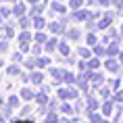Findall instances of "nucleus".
Segmentation results:
<instances>
[{"label":"nucleus","instance_id":"nucleus-1","mask_svg":"<svg viewBox=\"0 0 123 123\" xmlns=\"http://www.w3.org/2000/svg\"><path fill=\"white\" fill-rule=\"evenodd\" d=\"M104 67H106L111 73H115V75H119V71H121V63H117L115 56H109V58H106V61H104Z\"/></svg>","mask_w":123,"mask_h":123},{"label":"nucleus","instance_id":"nucleus-2","mask_svg":"<svg viewBox=\"0 0 123 123\" xmlns=\"http://www.w3.org/2000/svg\"><path fill=\"white\" fill-rule=\"evenodd\" d=\"M75 84H77L79 90L88 92V90H90V77H88V73L81 71V75H77V79H75Z\"/></svg>","mask_w":123,"mask_h":123},{"label":"nucleus","instance_id":"nucleus-3","mask_svg":"<svg viewBox=\"0 0 123 123\" xmlns=\"http://www.w3.org/2000/svg\"><path fill=\"white\" fill-rule=\"evenodd\" d=\"M88 77H90V81H92L94 86H96V88H98V86H102V84H104V75H102V73H98L96 69H92V71H88Z\"/></svg>","mask_w":123,"mask_h":123},{"label":"nucleus","instance_id":"nucleus-4","mask_svg":"<svg viewBox=\"0 0 123 123\" xmlns=\"http://www.w3.org/2000/svg\"><path fill=\"white\" fill-rule=\"evenodd\" d=\"M50 77H52V84L58 86L63 81V77H65V71L63 69H50Z\"/></svg>","mask_w":123,"mask_h":123},{"label":"nucleus","instance_id":"nucleus-5","mask_svg":"<svg viewBox=\"0 0 123 123\" xmlns=\"http://www.w3.org/2000/svg\"><path fill=\"white\" fill-rule=\"evenodd\" d=\"M48 29H50V33H65V25L61 23V21H52V23H48Z\"/></svg>","mask_w":123,"mask_h":123},{"label":"nucleus","instance_id":"nucleus-6","mask_svg":"<svg viewBox=\"0 0 123 123\" xmlns=\"http://www.w3.org/2000/svg\"><path fill=\"white\" fill-rule=\"evenodd\" d=\"M106 54H109V56H119V42H117V40L109 42V48H106Z\"/></svg>","mask_w":123,"mask_h":123},{"label":"nucleus","instance_id":"nucleus-7","mask_svg":"<svg viewBox=\"0 0 123 123\" xmlns=\"http://www.w3.org/2000/svg\"><path fill=\"white\" fill-rule=\"evenodd\" d=\"M36 102H38L40 106H48V102H50V98L46 96V92L42 90V92H38V94H36Z\"/></svg>","mask_w":123,"mask_h":123},{"label":"nucleus","instance_id":"nucleus-8","mask_svg":"<svg viewBox=\"0 0 123 123\" xmlns=\"http://www.w3.org/2000/svg\"><path fill=\"white\" fill-rule=\"evenodd\" d=\"M86 100H88V111H96V109H98V98H96V94H88Z\"/></svg>","mask_w":123,"mask_h":123},{"label":"nucleus","instance_id":"nucleus-9","mask_svg":"<svg viewBox=\"0 0 123 123\" xmlns=\"http://www.w3.org/2000/svg\"><path fill=\"white\" fill-rule=\"evenodd\" d=\"M46 8V2H38V4H31V11H29V17H36V15H42V11Z\"/></svg>","mask_w":123,"mask_h":123},{"label":"nucleus","instance_id":"nucleus-10","mask_svg":"<svg viewBox=\"0 0 123 123\" xmlns=\"http://www.w3.org/2000/svg\"><path fill=\"white\" fill-rule=\"evenodd\" d=\"M56 48H58V40H56V38H50V40L44 44V50L48 52V54H50V52H54Z\"/></svg>","mask_w":123,"mask_h":123},{"label":"nucleus","instance_id":"nucleus-11","mask_svg":"<svg viewBox=\"0 0 123 123\" xmlns=\"http://www.w3.org/2000/svg\"><path fill=\"white\" fill-rule=\"evenodd\" d=\"M56 96L61 98V100H73L71 98V88H58Z\"/></svg>","mask_w":123,"mask_h":123},{"label":"nucleus","instance_id":"nucleus-12","mask_svg":"<svg viewBox=\"0 0 123 123\" xmlns=\"http://www.w3.org/2000/svg\"><path fill=\"white\" fill-rule=\"evenodd\" d=\"M13 15L19 19V17H23L25 15V4L23 2H15V6H13Z\"/></svg>","mask_w":123,"mask_h":123},{"label":"nucleus","instance_id":"nucleus-13","mask_svg":"<svg viewBox=\"0 0 123 123\" xmlns=\"http://www.w3.org/2000/svg\"><path fill=\"white\" fill-rule=\"evenodd\" d=\"M31 25L36 27V29H44L46 27V21L40 17V15H36V17H31Z\"/></svg>","mask_w":123,"mask_h":123},{"label":"nucleus","instance_id":"nucleus-14","mask_svg":"<svg viewBox=\"0 0 123 123\" xmlns=\"http://www.w3.org/2000/svg\"><path fill=\"white\" fill-rule=\"evenodd\" d=\"M19 96L23 98V100H33V98H36V94H33V90H31V88H23Z\"/></svg>","mask_w":123,"mask_h":123},{"label":"nucleus","instance_id":"nucleus-15","mask_svg":"<svg viewBox=\"0 0 123 123\" xmlns=\"http://www.w3.org/2000/svg\"><path fill=\"white\" fill-rule=\"evenodd\" d=\"M113 102H115V100H113ZM113 102L106 100V102L102 104V115H104V117H111V115H113Z\"/></svg>","mask_w":123,"mask_h":123},{"label":"nucleus","instance_id":"nucleus-16","mask_svg":"<svg viewBox=\"0 0 123 123\" xmlns=\"http://www.w3.org/2000/svg\"><path fill=\"white\" fill-rule=\"evenodd\" d=\"M42 79H44V75L40 71H31V84L33 86H42Z\"/></svg>","mask_w":123,"mask_h":123},{"label":"nucleus","instance_id":"nucleus-17","mask_svg":"<svg viewBox=\"0 0 123 123\" xmlns=\"http://www.w3.org/2000/svg\"><path fill=\"white\" fill-rule=\"evenodd\" d=\"M58 52H61L63 56H69V52H71V48H69V44H67L65 40H63V42H58Z\"/></svg>","mask_w":123,"mask_h":123},{"label":"nucleus","instance_id":"nucleus-18","mask_svg":"<svg viewBox=\"0 0 123 123\" xmlns=\"http://www.w3.org/2000/svg\"><path fill=\"white\" fill-rule=\"evenodd\" d=\"M50 11H54V13H61V15H65L67 13V8L61 4V2H50Z\"/></svg>","mask_w":123,"mask_h":123},{"label":"nucleus","instance_id":"nucleus-19","mask_svg":"<svg viewBox=\"0 0 123 123\" xmlns=\"http://www.w3.org/2000/svg\"><path fill=\"white\" fill-rule=\"evenodd\" d=\"M96 90H98V94H100V98H102V100H109V96H111V90L106 88V86H98Z\"/></svg>","mask_w":123,"mask_h":123},{"label":"nucleus","instance_id":"nucleus-20","mask_svg":"<svg viewBox=\"0 0 123 123\" xmlns=\"http://www.w3.org/2000/svg\"><path fill=\"white\" fill-rule=\"evenodd\" d=\"M48 58L46 56H36V69H44V67H48Z\"/></svg>","mask_w":123,"mask_h":123},{"label":"nucleus","instance_id":"nucleus-21","mask_svg":"<svg viewBox=\"0 0 123 123\" xmlns=\"http://www.w3.org/2000/svg\"><path fill=\"white\" fill-rule=\"evenodd\" d=\"M88 119H90V123H100V113H96V111H88Z\"/></svg>","mask_w":123,"mask_h":123},{"label":"nucleus","instance_id":"nucleus-22","mask_svg":"<svg viewBox=\"0 0 123 123\" xmlns=\"http://www.w3.org/2000/svg\"><path fill=\"white\" fill-rule=\"evenodd\" d=\"M61 113H65V115H73V113H75V106L63 102V104H61Z\"/></svg>","mask_w":123,"mask_h":123},{"label":"nucleus","instance_id":"nucleus-23","mask_svg":"<svg viewBox=\"0 0 123 123\" xmlns=\"http://www.w3.org/2000/svg\"><path fill=\"white\" fill-rule=\"evenodd\" d=\"M65 36H67L69 40H73V42H75V40H79V29H67Z\"/></svg>","mask_w":123,"mask_h":123},{"label":"nucleus","instance_id":"nucleus-24","mask_svg":"<svg viewBox=\"0 0 123 123\" xmlns=\"http://www.w3.org/2000/svg\"><path fill=\"white\" fill-rule=\"evenodd\" d=\"M58 121H61V117H58L56 113H48L46 119H44V123H58Z\"/></svg>","mask_w":123,"mask_h":123},{"label":"nucleus","instance_id":"nucleus-25","mask_svg":"<svg viewBox=\"0 0 123 123\" xmlns=\"http://www.w3.org/2000/svg\"><path fill=\"white\" fill-rule=\"evenodd\" d=\"M77 67H79V71H84V73L92 71V67H90V61H79V63H77Z\"/></svg>","mask_w":123,"mask_h":123},{"label":"nucleus","instance_id":"nucleus-26","mask_svg":"<svg viewBox=\"0 0 123 123\" xmlns=\"http://www.w3.org/2000/svg\"><path fill=\"white\" fill-rule=\"evenodd\" d=\"M75 79H77V77H75V75H73L71 71H65V77H63V81H65L67 86H71L73 81H75Z\"/></svg>","mask_w":123,"mask_h":123},{"label":"nucleus","instance_id":"nucleus-27","mask_svg":"<svg viewBox=\"0 0 123 123\" xmlns=\"http://www.w3.org/2000/svg\"><path fill=\"white\" fill-rule=\"evenodd\" d=\"M94 54H96V56H104V54H106V48H104L102 44H96L94 46Z\"/></svg>","mask_w":123,"mask_h":123},{"label":"nucleus","instance_id":"nucleus-28","mask_svg":"<svg viewBox=\"0 0 123 123\" xmlns=\"http://www.w3.org/2000/svg\"><path fill=\"white\" fill-rule=\"evenodd\" d=\"M19 25L23 27V29H27V27L31 25V17H29V19H27V17H19Z\"/></svg>","mask_w":123,"mask_h":123},{"label":"nucleus","instance_id":"nucleus-29","mask_svg":"<svg viewBox=\"0 0 123 123\" xmlns=\"http://www.w3.org/2000/svg\"><path fill=\"white\" fill-rule=\"evenodd\" d=\"M36 42H40V44H46V42H48V38H46V33H44V31H40V29H38V33H36Z\"/></svg>","mask_w":123,"mask_h":123},{"label":"nucleus","instance_id":"nucleus-30","mask_svg":"<svg viewBox=\"0 0 123 123\" xmlns=\"http://www.w3.org/2000/svg\"><path fill=\"white\" fill-rule=\"evenodd\" d=\"M86 42H88L90 46H96V44H98V38L94 36V31H90V33H88V38H86Z\"/></svg>","mask_w":123,"mask_h":123},{"label":"nucleus","instance_id":"nucleus-31","mask_svg":"<svg viewBox=\"0 0 123 123\" xmlns=\"http://www.w3.org/2000/svg\"><path fill=\"white\" fill-rule=\"evenodd\" d=\"M6 73L8 75H21V69H19V65H11L6 69Z\"/></svg>","mask_w":123,"mask_h":123},{"label":"nucleus","instance_id":"nucleus-32","mask_svg":"<svg viewBox=\"0 0 123 123\" xmlns=\"http://www.w3.org/2000/svg\"><path fill=\"white\" fill-rule=\"evenodd\" d=\"M11 111H13V106H11V104H2V117H4V119H8V117H11Z\"/></svg>","mask_w":123,"mask_h":123},{"label":"nucleus","instance_id":"nucleus-33","mask_svg":"<svg viewBox=\"0 0 123 123\" xmlns=\"http://www.w3.org/2000/svg\"><path fill=\"white\" fill-rule=\"evenodd\" d=\"M23 63H25V69H33V67H36V56L31 54V56L27 58V61H23Z\"/></svg>","mask_w":123,"mask_h":123},{"label":"nucleus","instance_id":"nucleus-34","mask_svg":"<svg viewBox=\"0 0 123 123\" xmlns=\"http://www.w3.org/2000/svg\"><path fill=\"white\" fill-rule=\"evenodd\" d=\"M88 4H100V6L106 8V6L111 4V0H88Z\"/></svg>","mask_w":123,"mask_h":123},{"label":"nucleus","instance_id":"nucleus-35","mask_svg":"<svg viewBox=\"0 0 123 123\" xmlns=\"http://www.w3.org/2000/svg\"><path fill=\"white\" fill-rule=\"evenodd\" d=\"M77 54H79V56H81V58H90V50H88V48H84V46H79Z\"/></svg>","mask_w":123,"mask_h":123},{"label":"nucleus","instance_id":"nucleus-36","mask_svg":"<svg viewBox=\"0 0 123 123\" xmlns=\"http://www.w3.org/2000/svg\"><path fill=\"white\" fill-rule=\"evenodd\" d=\"M15 36V31H13V25H4V38H13Z\"/></svg>","mask_w":123,"mask_h":123},{"label":"nucleus","instance_id":"nucleus-37","mask_svg":"<svg viewBox=\"0 0 123 123\" xmlns=\"http://www.w3.org/2000/svg\"><path fill=\"white\" fill-rule=\"evenodd\" d=\"M29 40H31V33L29 31H21L19 33V42H29Z\"/></svg>","mask_w":123,"mask_h":123},{"label":"nucleus","instance_id":"nucleus-38","mask_svg":"<svg viewBox=\"0 0 123 123\" xmlns=\"http://www.w3.org/2000/svg\"><path fill=\"white\" fill-rule=\"evenodd\" d=\"M31 54H33V56H40V54H42V46H40V42L31 46Z\"/></svg>","mask_w":123,"mask_h":123},{"label":"nucleus","instance_id":"nucleus-39","mask_svg":"<svg viewBox=\"0 0 123 123\" xmlns=\"http://www.w3.org/2000/svg\"><path fill=\"white\" fill-rule=\"evenodd\" d=\"M113 100H115L117 104H123V90H117V94L113 96Z\"/></svg>","mask_w":123,"mask_h":123},{"label":"nucleus","instance_id":"nucleus-40","mask_svg":"<svg viewBox=\"0 0 123 123\" xmlns=\"http://www.w3.org/2000/svg\"><path fill=\"white\" fill-rule=\"evenodd\" d=\"M81 4H84V0H71V2H69V6H71L73 11H77V8H81Z\"/></svg>","mask_w":123,"mask_h":123},{"label":"nucleus","instance_id":"nucleus-41","mask_svg":"<svg viewBox=\"0 0 123 123\" xmlns=\"http://www.w3.org/2000/svg\"><path fill=\"white\" fill-rule=\"evenodd\" d=\"M19 50H21V52H29V50H31L29 42H19Z\"/></svg>","mask_w":123,"mask_h":123},{"label":"nucleus","instance_id":"nucleus-42","mask_svg":"<svg viewBox=\"0 0 123 123\" xmlns=\"http://www.w3.org/2000/svg\"><path fill=\"white\" fill-rule=\"evenodd\" d=\"M8 104H11L13 109H17V106H19V98H17V96H11V98H8Z\"/></svg>","mask_w":123,"mask_h":123},{"label":"nucleus","instance_id":"nucleus-43","mask_svg":"<svg viewBox=\"0 0 123 123\" xmlns=\"http://www.w3.org/2000/svg\"><path fill=\"white\" fill-rule=\"evenodd\" d=\"M13 61H15V63H23V52H15V54H13Z\"/></svg>","mask_w":123,"mask_h":123},{"label":"nucleus","instance_id":"nucleus-44","mask_svg":"<svg viewBox=\"0 0 123 123\" xmlns=\"http://www.w3.org/2000/svg\"><path fill=\"white\" fill-rule=\"evenodd\" d=\"M90 67H92V69H98V67H100V58H90Z\"/></svg>","mask_w":123,"mask_h":123},{"label":"nucleus","instance_id":"nucleus-45","mask_svg":"<svg viewBox=\"0 0 123 123\" xmlns=\"http://www.w3.org/2000/svg\"><path fill=\"white\" fill-rule=\"evenodd\" d=\"M48 109H50V111H54V109H61V104H58V100H54V98H52L50 102H48Z\"/></svg>","mask_w":123,"mask_h":123},{"label":"nucleus","instance_id":"nucleus-46","mask_svg":"<svg viewBox=\"0 0 123 123\" xmlns=\"http://www.w3.org/2000/svg\"><path fill=\"white\" fill-rule=\"evenodd\" d=\"M0 13H2V17L6 19V17H11V15H13V11H11L8 6H2V11H0Z\"/></svg>","mask_w":123,"mask_h":123},{"label":"nucleus","instance_id":"nucleus-47","mask_svg":"<svg viewBox=\"0 0 123 123\" xmlns=\"http://www.w3.org/2000/svg\"><path fill=\"white\" fill-rule=\"evenodd\" d=\"M29 115H33V111H31V106H25V109L21 111V117H29Z\"/></svg>","mask_w":123,"mask_h":123},{"label":"nucleus","instance_id":"nucleus-48","mask_svg":"<svg viewBox=\"0 0 123 123\" xmlns=\"http://www.w3.org/2000/svg\"><path fill=\"white\" fill-rule=\"evenodd\" d=\"M0 50H2V52H6V50H8V42H6V40H2V44H0Z\"/></svg>","mask_w":123,"mask_h":123},{"label":"nucleus","instance_id":"nucleus-49","mask_svg":"<svg viewBox=\"0 0 123 123\" xmlns=\"http://www.w3.org/2000/svg\"><path fill=\"white\" fill-rule=\"evenodd\" d=\"M81 106H84V102H81V100H77V102H75V113H79V111H81Z\"/></svg>","mask_w":123,"mask_h":123},{"label":"nucleus","instance_id":"nucleus-50","mask_svg":"<svg viewBox=\"0 0 123 123\" xmlns=\"http://www.w3.org/2000/svg\"><path fill=\"white\" fill-rule=\"evenodd\" d=\"M27 4H38V2H44V0H25Z\"/></svg>","mask_w":123,"mask_h":123},{"label":"nucleus","instance_id":"nucleus-51","mask_svg":"<svg viewBox=\"0 0 123 123\" xmlns=\"http://www.w3.org/2000/svg\"><path fill=\"white\" fill-rule=\"evenodd\" d=\"M58 123H75V119H73V121H71V119H61Z\"/></svg>","mask_w":123,"mask_h":123},{"label":"nucleus","instance_id":"nucleus-52","mask_svg":"<svg viewBox=\"0 0 123 123\" xmlns=\"http://www.w3.org/2000/svg\"><path fill=\"white\" fill-rule=\"evenodd\" d=\"M121 2H123V0H111V4H115V6H119Z\"/></svg>","mask_w":123,"mask_h":123},{"label":"nucleus","instance_id":"nucleus-53","mask_svg":"<svg viewBox=\"0 0 123 123\" xmlns=\"http://www.w3.org/2000/svg\"><path fill=\"white\" fill-rule=\"evenodd\" d=\"M119 63L123 65V52H119Z\"/></svg>","mask_w":123,"mask_h":123},{"label":"nucleus","instance_id":"nucleus-54","mask_svg":"<svg viewBox=\"0 0 123 123\" xmlns=\"http://www.w3.org/2000/svg\"><path fill=\"white\" fill-rule=\"evenodd\" d=\"M17 123H29V121H25V119H23V121H17Z\"/></svg>","mask_w":123,"mask_h":123},{"label":"nucleus","instance_id":"nucleus-55","mask_svg":"<svg viewBox=\"0 0 123 123\" xmlns=\"http://www.w3.org/2000/svg\"><path fill=\"white\" fill-rule=\"evenodd\" d=\"M100 123H109V121H104V119H100Z\"/></svg>","mask_w":123,"mask_h":123},{"label":"nucleus","instance_id":"nucleus-56","mask_svg":"<svg viewBox=\"0 0 123 123\" xmlns=\"http://www.w3.org/2000/svg\"><path fill=\"white\" fill-rule=\"evenodd\" d=\"M119 31H121V36H123V25H121V29H119Z\"/></svg>","mask_w":123,"mask_h":123},{"label":"nucleus","instance_id":"nucleus-57","mask_svg":"<svg viewBox=\"0 0 123 123\" xmlns=\"http://www.w3.org/2000/svg\"><path fill=\"white\" fill-rule=\"evenodd\" d=\"M8 2H19V0H8Z\"/></svg>","mask_w":123,"mask_h":123}]
</instances>
